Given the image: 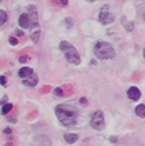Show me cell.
<instances>
[{
    "mask_svg": "<svg viewBox=\"0 0 145 146\" xmlns=\"http://www.w3.org/2000/svg\"><path fill=\"white\" fill-rule=\"evenodd\" d=\"M144 58H145V50H144Z\"/></svg>",
    "mask_w": 145,
    "mask_h": 146,
    "instance_id": "cell-30",
    "label": "cell"
},
{
    "mask_svg": "<svg viewBox=\"0 0 145 146\" xmlns=\"http://www.w3.org/2000/svg\"><path fill=\"white\" fill-rule=\"evenodd\" d=\"M87 1H90V3H93V1H96V0H87Z\"/></svg>",
    "mask_w": 145,
    "mask_h": 146,
    "instance_id": "cell-29",
    "label": "cell"
},
{
    "mask_svg": "<svg viewBox=\"0 0 145 146\" xmlns=\"http://www.w3.org/2000/svg\"><path fill=\"white\" fill-rule=\"evenodd\" d=\"M18 25H19L22 29H28V28L31 26V17H29L28 13L19 15V18H18Z\"/></svg>",
    "mask_w": 145,
    "mask_h": 146,
    "instance_id": "cell-7",
    "label": "cell"
},
{
    "mask_svg": "<svg viewBox=\"0 0 145 146\" xmlns=\"http://www.w3.org/2000/svg\"><path fill=\"white\" fill-rule=\"evenodd\" d=\"M78 139H79V135L78 134H73V132H68V134L64 135V141L68 145H73Z\"/></svg>",
    "mask_w": 145,
    "mask_h": 146,
    "instance_id": "cell-10",
    "label": "cell"
},
{
    "mask_svg": "<svg viewBox=\"0 0 145 146\" xmlns=\"http://www.w3.org/2000/svg\"><path fill=\"white\" fill-rule=\"evenodd\" d=\"M54 112H55L58 121L61 123L64 127L76 125V123L79 120V109H76V106L65 105V104L57 105Z\"/></svg>",
    "mask_w": 145,
    "mask_h": 146,
    "instance_id": "cell-1",
    "label": "cell"
},
{
    "mask_svg": "<svg viewBox=\"0 0 145 146\" xmlns=\"http://www.w3.org/2000/svg\"><path fill=\"white\" fill-rule=\"evenodd\" d=\"M8 43H10L11 46H17V44H18V40H17L15 37H10V39H8Z\"/></svg>",
    "mask_w": 145,
    "mask_h": 146,
    "instance_id": "cell-20",
    "label": "cell"
},
{
    "mask_svg": "<svg viewBox=\"0 0 145 146\" xmlns=\"http://www.w3.org/2000/svg\"><path fill=\"white\" fill-rule=\"evenodd\" d=\"M3 132L4 134H13V130L11 128H6V130H3Z\"/></svg>",
    "mask_w": 145,
    "mask_h": 146,
    "instance_id": "cell-24",
    "label": "cell"
},
{
    "mask_svg": "<svg viewBox=\"0 0 145 146\" xmlns=\"http://www.w3.org/2000/svg\"><path fill=\"white\" fill-rule=\"evenodd\" d=\"M0 83H1V86H6V76L4 74L0 76Z\"/></svg>",
    "mask_w": 145,
    "mask_h": 146,
    "instance_id": "cell-22",
    "label": "cell"
},
{
    "mask_svg": "<svg viewBox=\"0 0 145 146\" xmlns=\"http://www.w3.org/2000/svg\"><path fill=\"white\" fill-rule=\"evenodd\" d=\"M0 17H1V21L0 24L1 25H6V21H7V13L4 10H0Z\"/></svg>",
    "mask_w": 145,
    "mask_h": 146,
    "instance_id": "cell-16",
    "label": "cell"
},
{
    "mask_svg": "<svg viewBox=\"0 0 145 146\" xmlns=\"http://www.w3.org/2000/svg\"><path fill=\"white\" fill-rule=\"evenodd\" d=\"M11 110H13V105H11V104H4V105L1 106V113L3 114L10 113Z\"/></svg>",
    "mask_w": 145,
    "mask_h": 146,
    "instance_id": "cell-14",
    "label": "cell"
},
{
    "mask_svg": "<svg viewBox=\"0 0 145 146\" xmlns=\"http://www.w3.org/2000/svg\"><path fill=\"white\" fill-rule=\"evenodd\" d=\"M21 64H24V62H28L29 61V57L28 55H22V57H19V59H18Z\"/></svg>",
    "mask_w": 145,
    "mask_h": 146,
    "instance_id": "cell-21",
    "label": "cell"
},
{
    "mask_svg": "<svg viewBox=\"0 0 145 146\" xmlns=\"http://www.w3.org/2000/svg\"><path fill=\"white\" fill-rule=\"evenodd\" d=\"M136 114H137L138 117H141V119H145V105L144 104H140V105L136 108Z\"/></svg>",
    "mask_w": 145,
    "mask_h": 146,
    "instance_id": "cell-12",
    "label": "cell"
},
{
    "mask_svg": "<svg viewBox=\"0 0 145 146\" xmlns=\"http://www.w3.org/2000/svg\"><path fill=\"white\" fill-rule=\"evenodd\" d=\"M127 98H129L130 101H133V102H137V101H140V98H141V91L137 87H130L127 90Z\"/></svg>",
    "mask_w": 145,
    "mask_h": 146,
    "instance_id": "cell-6",
    "label": "cell"
},
{
    "mask_svg": "<svg viewBox=\"0 0 145 146\" xmlns=\"http://www.w3.org/2000/svg\"><path fill=\"white\" fill-rule=\"evenodd\" d=\"M54 95H57V97H64V91H62V88H55L54 90Z\"/></svg>",
    "mask_w": 145,
    "mask_h": 146,
    "instance_id": "cell-18",
    "label": "cell"
},
{
    "mask_svg": "<svg viewBox=\"0 0 145 146\" xmlns=\"http://www.w3.org/2000/svg\"><path fill=\"white\" fill-rule=\"evenodd\" d=\"M33 73V70L31 68H28V66H24V68H21L19 70H18V76L21 77V79H25V77H28V76H31Z\"/></svg>",
    "mask_w": 145,
    "mask_h": 146,
    "instance_id": "cell-11",
    "label": "cell"
},
{
    "mask_svg": "<svg viewBox=\"0 0 145 146\" xmlns=\"http://www.w3.org/2000/svg\"><path fill=\"white\" fill-rule=\"evenodd\" d=\"M80 104H82V105H86V104H87L86 98H80Z\"/></svg>",
    "mask_w": 145,
    "mask_h": 146,
    "instance_id": "cell-28",
    "label": "cell"
},
{
    "mask_svg": "<svg viewBox=\"0 0 145 146\" xmlns=\"http://www.w3.org/2000/svg\"><path fill=\"white\" fill-rule=\"evenodd\" d=\"M109 141H111L112 143H116V142H118V138H116V137H111V138H109Z\"/></svg>",
    "mask_w": 145,
    "mask_h": 146,
    "instance_id": "cell-25",
    "label": "cell"
},
{
    "mask_svg": "<svg viewBox=\"0 0 145 146\" xmlns=\"http://www.w3.org/2000/svg\"><path fill=\"white\" fill-rule=\"evenodd\" d=\"M90 125L91 128L96 131H102L105 128V120H104V113L101 110H97L93 113L91 120H90Z\"/></svg>",
    "mask_w": 145,
    "mask_h": 146,
    "instance_id": "cell-4",
    "label": "cell"
},
{
    "mask_svg": "<svg viewBox=\"0 0 145 146\" xmlns=\"http://www.w3.org/2000/svg\"><path fill=\"white\" fill-rule=\"evenodd\" d=\"M37 81H39V77H37V74L33 72L31 76H28V77H25L24 80H22V84L26 86V87H35L36 84H37Z\"/></svg>",
    "mask_w": 145,
    "mask_h": 146,
    "instance_id": "cell-8",
    "label": "cell"
},
{
    "mask_svg": "<svg viewBox=\"0 0 145 146\" xmlns=\"http://www.w3.org/2000/svg\"><path fill=\"white\" fill-rule=\"evenodd\" d=\"M6 101H7V97H6V95H3V97H1V104L4 105V104H6Z\"/></svg>",
    "mask_w": 145,
    "mask_h": 146,
    "instance_id": "cell-27",
    "label": "cell"
},
{
    "mask_svg": "<svg viewBox=\"0 0 145 146\" xmlns=\"http://www.w3.org/2000/svg\"><path fill=\"white\" fill-rule=\"evenodd\" d=\"M98 22H101L102 25H109L115 22V15L109 11H101L98 14Z\"/></svg>",
    "mask_w": 145,
    "mask_h": 146,
    "instance_id": "cell-5",
    "label": "cell"
},
{
    "mask_svg": "<svg viewBox=\"0 0 145 146\" xmlns=\"http://www.w3.org/2000/svg\"><path fill=\"white\" fill-rule=\"evenodd\" d=\"M28 14H29V17L32 18V26H37V10H36V7L35 6H28Z\"/></svg>",
    "mask_w": 145,
    "mask_h": 146,
    "instance_id": "cell-9",
    "label": "cell"
},
{
    "mask_svg": "<svg viewBox=\"0 0 145 146\" xmlns=\"http://www.w3.org/2000/svg\"><path fill=\"white\" fill-rule=\"evenodd\" d=\"M39 37H40V31L36 29V31L31 35V40H32V43H37V41H39Z\"/></svg>",
    "mask_w": 145,
    "mask_h": 146,
    "instance_id": "cell-13",
    "label": "cell"
},
{
    "mask_svg": "<svg viewBox=\"0 0 145 146\" xmlns=\"http://www.w3.org/2000/svg\"><path fill=\"white\" fill-rule=\"evenodd\" d=\"M124 29H126L127 32H133V29H134V22H133V21L124 22Z\"/></svg>",
    "mask_w": 145,
    "mask_h": 146,
    "instance_id": "cell-17",
    "label": "cell"
},
{
    "mask_svg": "<svg viewBox=\"0 0 145 146\" xmlns=\"http://www.w3.org/2000/svg\"><path fill=\"white\" fill-rule=\"evenodd\" d=\"M59 50L65 54V58H66V61L69 64H72V65H79L80 64V61H82L80 54H79V51L75 48L69 41H66V40L61 41L59 43Z\"/></svg>",
    "mask_w": 145,
    "mask_h": 146,
    "instance_id": "cell-3",
    "label": "cell"
},
{
    "mask_svg": "<svg viewBox=\"0 0 145 146\" xmlns=\"http://www.w3.org/2000/svg\"><path fill=\"white\" fill-rule=\"evenodd\" d=\"M64 25L69 29V28H72L73 25H75V19L73 18H65L64 19Z\"/></svg>",
    "mask_w": 145,
    "mask_h": 146,
    "instance_id": "cell-15",
    "label": "cell"
},
{
    "mask_svg": "<svg viewBox=\"0 0 145 146\" xmlns=\"http://www.w3.org/2000/svg\"><path fill=\"white\" fill-rule=\"evenodd\" d=\"M59 1H61L62 6H68V3H69V0H59Z\"/></svg>",
    "mask_w": 145,
    "mask_h": 146,
    "instance_id": "cell-26",
    "label": "cell"
},
{
    "mask_svg": "<svg viewBox=\"0 0 145 146\" xmlns=\"http://www.w3.org/2000/svg\"><path fill=\"white\" fill-rule=\"evenodd\" d=\"M144 21H145V14H144Z\"/></svg>",
    "mask_w": 145,
    "mask_h": 146,
    "instance_id": "cell-31",
    "label": "cell"
},
{
    "mask_svg": "<svg viewBox=\"0 0 145 146\" xmlns=\"http://www.w3.org/2000/svg\"><path fill=\"white\" fill-rule=\"evenodd\" d=\"M93 52H94L96 58L102 59V61H105V59H112L116 55L113 47L109 43H106V41H97L96 44H94V47H93Z\"/></svg>",
    "mask_w": 145,
    "mask_h": 146,
    "instance_id": "cell-2",
    "label": "cell"
},
{
    "mask_svg": "<svg viewBox=\"0 0 145 146\" xmlns=\"http://www.w3.org/2000/svg\"><path fill=\"white\" fill-rule=\"evenodd\" d=\"M35 142H36V143H40V141H39V138H35ZM41 142H44V143H46V145H51V141H50V139H48V138L43 139V141H41Z\"/></svg>",
    "mask_w": 145,
    "mask_h": 146,
    "instance_id": "cell-19",
    "label": "cell"
},
{
    "mask_svg": "<svg viewBox=\"0 0 145 146\" xmlns=\"http://www.w3.org/2000/svg\"><path fill=\"white\" fill-rule=\"evenodd\" d=\"M15 35L17 36H24V32L21 29H15Z\"/></svg>",
    "mask_w": 145,
    "mask_h": 146,
    "instance_id": "cell-23",
    "label": "cell"
}]
</instances>
